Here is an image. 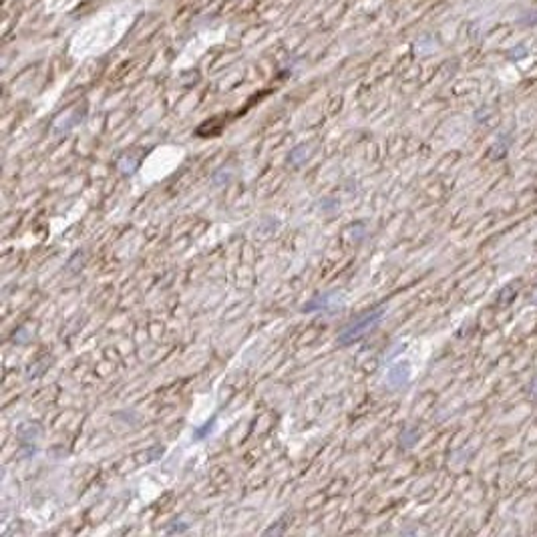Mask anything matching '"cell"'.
Returning <instances> with one entry per match:
<instances>
[{"label":"cell","instance_id":"obj_1","mask_svg":"<svg viewBox=\"0 0 537 537\" xmlns=\"http://www.w3.org/2000/svg\"><path fill=\"white\" fill-rule=\"evenodd\" d=\"M382 314H384V312H382L380 308H378V310H373V312H366L364 316H360L356 322L348 324V326L338 334V342H340V344H350V342L358 340L360 336H364L368 330H373L376 324L380 322Z\"/></svg>","mask_w":537,"mask_h":537}]
</instances>
